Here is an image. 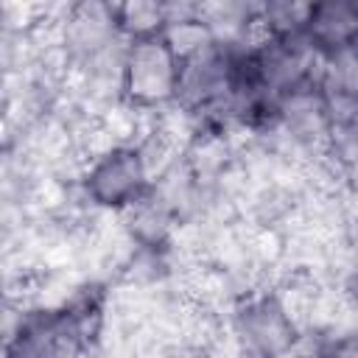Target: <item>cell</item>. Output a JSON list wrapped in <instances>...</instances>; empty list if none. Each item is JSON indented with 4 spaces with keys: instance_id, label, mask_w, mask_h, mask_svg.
I'll return each mask as SVG.
<instances>
[{
    "instance_id": "6",
    "label": "cell",
    "mask_w": 358,
    "mask_h": 358,
    "mask_svg": "<svg viewBox=\"0 0 358 358\" xmlns=\"http://www.w3.org/2000/svg\"><path fill=\"white\" fill-rule=\"evenodd\" d=\"M112 17H115L117 36L123 42L157 39V36H165V31L171 25V6L145 3V0L117 3V6H112Z\"/></svg>"
},
{
    "instance_id": "2",
    "label": "cell",
    "mask_w": 358,
    "mask_h": 358,
    "mask_svg": "<svg viewBox=\"0 0 358 358\" xmlns=\"http://www.w3.org/2000/svg\"><path fill=\"white\" fill-rule=\"evenodd\" d=\"M185 59L165 39L126 42L117 76V101L140 115H159L176 106Z\"/></svg>"
},
{
    "instance_id": "7",
    "label": "cell",
    "mask_w": 358,
    "mask_h": 358,
    "mask_svg": "<svg viewBox=\"0 0 358 358\" xmlns=\"http://www.w3.org/2000/svg\"><path fill=\"white\" fill-rule=\"evenodd\" d=\"M316 358H358V324L344 327L336 336H327L319 344Z\"/></svg>"
},
{
    "instance_id": "3",
    "label": "cell",
    "mask_w": 358,
    "mask_h": 358,
    "mask_svg": "<svg viewBox=\"0 0 358 358\" xmlns=\"http://www.w3.org/2000/svg\"><path fill=\"white\" fill-rule=\"evenodd\" d=\"M232 341L241 358H285L302 338L299 319L277 291H252L229 313Z\"/></svg>"
},
{
    "instance_id": "4",
    "label": "cell",
    "mask_w": 358,
    "mask_h": 358,
    "mask_svg": "<svg viewBox=\"0 0 358 358\" xmlns=\"http://www.w3.org/2000/svg\"><path fill=\"white\" fill-rule=\"evenodd\" d=\"M81 347L64 319L62 305L34 308L17 316L8 327L3 358H78Z\"/></svg>"
},
{
    "instance_id": "5",
    "label": "cell",
    "mask_w": 358,
    "mask_h": 358,
    "mask_svg": "<svg viewBox=\"0 0 358 358\" xmlns=\"http://www.w3.org/2000/svg\"><path fill=\"white\" fill-rule=\"evenodd\" d=\"M302 39L319 59L355 48L358 45V0L308 3Z\"/></svg>"
},
{
    "instance_id": "1",
    "label": "cell",
    "mask_w": 358,
    "mask_h": 358,
    "mask_svg": "<svg viewBox=\"0 0 358 358\" xmlns=\"http://www.w3.org/2000/svg\"><path fill=\"white\" fill-rule=\"evenodd\" d=\"M157 185L148 157L140 143H115L78 168V190L84 201L101 213L123 215L140 204Z\"/></svg>"
}]
</instances>
